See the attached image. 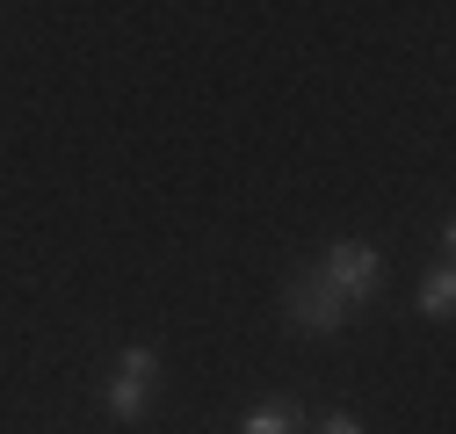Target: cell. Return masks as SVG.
Here are the masks:
<instances>
[{"label": "cell", "mask_w": 456, "mask_h": 434, "mask_svg": "<svg viewBox=\"0 0 456 434\" xmlns=\"http://www.w3.org/2000/svg\"><path fill=\"white\" fill-rule=\"evenodd\" d=\"M297 427H305V413L290 398H261V406L240 413V434H297Z\"/></svg>", "instance_id": "277c9868"}, {"label": "cell", "mask_w": 456, "mask_h": 434, "mask_svg": "<svg viewBox=\"0 0 456 434\" xmlns=\"http://www.w3.org/2000/svg\"><path fill=\"white\" fill-rule=\"evenodd\" d=\"M152 376H159V355L152 348H124L117 355V376H109V413L117 420H145V406H152Z\"/></svg>", "instance_id": "3957f363"}, {"label": "cell", "mask_w": 456, "mask_h": 434, "mask_svg": "<svg viewBox=\"0 0 456 434\" xmlns=\"http://www.w3.org/2000/svg\"><path fill=\"white\" fill-rule=\"evenodd\" d=\"M282 311H290V326H297V334H340V326L355 318L348 304L333 297V283L319 276V268H312V276H297L290 290H282Z\"/></svg>", "instance_id": "7a4b0ae2"}, {"label": "cell", "mask_w": 456, "mask_h": 434, "mask_svg": "<svg viewBox=\"0 0 456 434\" xmlns=\"http://www.w3.org/2000/svg\"><path fill=\"white\" fill-rule=\"evenodd\" d=\"M420 311L428 318H449L456 311V276H449V268H435V276L420 283Z\"/></svg>", "instance_id": "5b68a950"}, {"label": "cell", "mask_w": 456, "mask_h": 434, "mask_svg": "<svg viewBox=\"0 0 456 434\" xmlns=\"http://www.w3.org/2000/svg\"><path fill=\"white\" fill-rule=\"evenodd\" d=\"M312 434H362V420H355V413H326Z\"/></svg>", "instance_id": "8992f818"}, {"label": "cell", "mask_w": 456, "mask_h": 434, "mask_svg": "<svg viewBox=\"0 0 456 434\" xmlns=\"http://www.w3.org/2000/svg\"><path fill=\"white\" fill-rule=\"evenodd\" d=\"M319 276L333 283V297L348 304V311H362V304L384 290V253H377V246H362V239H340V246H326Z\"/></svg>", "instance_id": "6da1fadb"}]
</instances>
